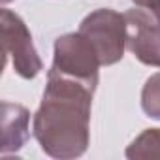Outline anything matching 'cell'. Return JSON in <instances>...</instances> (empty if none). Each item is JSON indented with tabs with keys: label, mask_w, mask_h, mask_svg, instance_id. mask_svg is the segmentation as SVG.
Masks as SVG:
<instances>
[{
	"label": "cell",
	"mask_w": 160,
	"mask_h": 160,
	"mask_svg": "<svg viewBox=\"0 0 160 160\" xmlns=\"http://www.w3.org/2000/svg\"><path fill=\"white\" fill-rule=\"evenodd\" d=\"M94 91L83 81L47 72L43 98L32 122L34 138L45 154L68 160L87 151Z\"/></svg>",
	"instance_id": "obj_1"
},
{
	"label": "cell",
	"mask_w": 160,
	"mask_h": 160,
	"mask_svg": "<svg viewBox=\"0 0 160 160\" xmlns=\"http://www.w3.org/2000/svg\"><path fill=\"white\" fill-rule=\"evenodd\" d=\"M81 34L94 49L102 66L117 64L126 49V17L109 8H100L89 13L81 25Z\"/></svg>",
	"instance_id": "obj_2"
},
{
	"label": "cell",
	"mask_w": 160,
	"mask_h": 160,
	"mask_svg": "<svg viewBox=\"0 0 160 160\" xmlns=\"http://www.w3.org/2000/svg\"><path fill=\"white\" fill-rule=\"evenodd\" d=\"M100 66L102 64L94 49L79 32L62 34L55 40L53 64L49 70L62 73L66 77L77 79V81H83L92 89H96Z\"/></svg>",
	"instance_id": "obj_3"
},
{
	"label": "cell",
	"mask_w": 160,
	"mask_h": 160,
	"mask_svg": "<svg viewBox=\"0 0 160 160\" xmlns=\"http://www.w3.org/2000/svg\"><path fill=\"white\" fill-rule=\"evenodd\" d=\"M0 25H2V45H4V64L12 58L13 70L23 79H34L43 64L34 47L32 34L27 23L12 10L4 8L0 12Z\"/></svg>",
	"instance_id": "obj_4"
},
{
	"label": "cell",
	"mask_w": 160,
	"mask_h": 160,
	"mask_svg": "<svg viewBox=\"0 0 160 160\" xmlns=\"http://www.w3.org/2000/svg\"><path fill=\"white\" fill-rule=\"evenodd\" d=\"M126 17V49L145 66L160 68V19L143 8H132Z\"/></svg>",
	"instance_id": "obj_5"
},
{
	"label": "cell",
	"mask_w": 160,
	"mask_h": 160,
	"mask_svg": "<svg viewBox=\"0 0 160 160\" xmlns=\"http://www.w3.org/2000/svg\"><path fill=\"white\" fill-rule=\"evenodd\" d=\"M30 138V113L21 104L2 102V156L17 152Z\"/></svg>",
	"instance_id": "obj_6"
},
{
	"label": "cell",
	"mask_w": 160,
	"mask_h": 160,
	"mask_svg": "<svg viewBox=\"0 0 160 160\" xmlns=\"http://www.w3.org/2000/svg\"><path fill=\"white\" fill-rule=\"evenodd\" d=\"M126 158L141 160V158H160V128L143 130L126 149Z\"/></svg>",
	"instance_id": "obj_7"
},
{
	"label": "cell",
	"mask_w": 160,
	"mask_h": 160,
	"mask_svg": "<svg viewBox=\"0 0 160 160\" xmlns=\"http://www.w3.org/2000/svg\"><path fill=\"white\" fill-rule=\"evenodd\" d=\"M141 109L147 117L160 121V72L152 73L141 91Z\"/></svg>",
	"instance_id": "obj_8"
},
{
	"label": "cell",
	"mask_w": 160,
	"mask_h": 160,
	"mask_svg": "<svg viewBox=\"0 0 160 160\" xmlns=\"http://www.w3.org/2000/svg\"><path fill=\"white\" fill-rule=\"evenodd\" d=\"M138 8H143L147 12H151L156 19H160V0H132Z\"/></svg>",
	"instance_id": "obj_9"
},
{
	"label": "cell",
	"mask_w": 160,
	"mask_h": 160,
	"mask_svg": "<svg viewBox=\"0 0 160 160\" xmlns=\"http://www.w3.org/2000/svg\"><path fill=\"white\" fill-rule=\"evenodd\" d=\"M0 2H2V4L6 6V4H10V2H12V0H0Z\"/></svg>",
	"instance_id": "obj_10"
}]
</instances>
